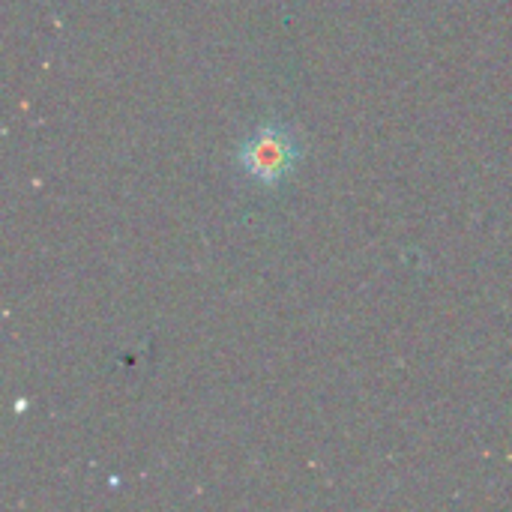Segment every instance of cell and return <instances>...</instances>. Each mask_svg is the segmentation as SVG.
Listing matches in <instances>:
<instances>
[{
    "label": "cell",
    "instance_id": "obj_1",
    "mask_svg": "<svg viewBox=\"0 0 512 512\" xmlns=\"http://www.w3.org/2000/svg\"><path fill=\"white\" fill-rule=\"evenodd\" d=\"M291 159H294L291 135L279 129H258L240 147V168L261 183H273L285 177V171L291 168Z\"/></svg>",
    "mask_w": 512,
    "mask_h": 512
}]
</instances>
